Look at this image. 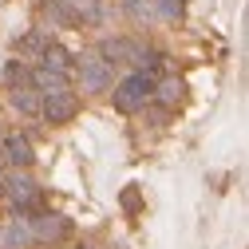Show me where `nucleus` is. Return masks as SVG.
<instances>
[{"label": "nucleus", "mask_w": 249, "mask_h": 249, "mask_svg": "<svg viewBox=\"0 0 249 249\" xmlns=\"http://www.w3.org/2000/svg\"><path fill=\"white\" fill-rule=\"evenodd\" d=\"M111 103H115V111H123V115L142 111L146 103H154V75H146V71L123 75V79L111 87Z\"/></svg>", "instance_id": "1"}, {"label": "nucleus", "mask_w": 249, "mask_h": 249, "mask_svg": "<svg viewBox=\"0 0 249 249\" xmlns=\"http://www.w3.org/2000/svg\"><path fill=\"white\" fill-rule=\"evenodd\" d=\"M4 198L12 202L16 213H40V182L28 178V170H12L4 174Z\"/></svg>", "instance_id": "2"}, {"label": "nucleus", "mask_w": 249, "mask_h": 249, "mask_svg": "<svg viewBox=\"0 0 249 249\" xmlns=\"http://www.w3.org/2000/svg\"><path fill=\"white\" fill-rule=\"evenodd\" d=\"M71 75H79V87L83 91H111V79H115V68L107 64V59H99L95 52H83V55H75V68H71Z\"/></svg>", "instance_id": "3"}, {"label": "nucleus", "mask_w": 249, "mask_h": 249, "mask_svg": "<svg viewBox=\"0 0 249 249\" xmlns=\"http://www.w3.org/2000/svg\"><path fill=\"white\" fill-rule=\"evenodd\" d=\"M32 222V241H48V245H59L71 237V222L64 213H52V210H40L36 217H28Z\"/></svg>", "instance_id": "4"}, {"label": "nucleus", "mask_w": 249, "mask_h": 249, "mask_svg": "<svg viewBox=\"0 0 249 249\" xmlns=\"http://www.w3.org/2000/svg\"><path fill=\"white\" fill-rule=\"evenodd\" d=\"M79 111V99L75 91H55V95H40V115L44 123H52V127H64V123H71Z\"/></svg>", "instance_id": "5"}, {"label": "nucleus", "mask_w": 249, "mask_h": 249, "mask_svg": "<svg viewBox=\"0 0 249 249\" xmlns=\"http://www.w3.org/2000/svg\"><path fill=\"white\" fill-rule=\"evenodd\" d=\"M99 59H107V64H139V55H142V44L139 40H127V36H115V40H103L95 48Z\"/></svg>", "instance_id": "6"}, {"label": "nucleus", "mask_w": 249, "mask_h": 249, "mask_svg": "<svg viewBox=\"0 0 249 249\" xmlns=\"http://www.w3.org/2000/svg\"><path fill=\"white\" fill-rule=\"evenodd\" d=\"M28 83L40 95H55V91H71V71H55V68H28Z\"/></svg>", "instance_id": "7"}, {"label": "nucleus", "mask_w": 249, "mask_h": 249, "mask_svg": "<svg viewBox=\"0 0 249 249\" xmlns=\"http://www.w3.org/2000/svg\"><path fill=\"white\" fill-rule=\"evenodd\" d=\"M0 150H4V162H8L12 170H28V166L36 162V154H32V142H28V135H4Z\"/></svg>", "instance_id": "8"}, {"label": "nucleus", "mask_w": 249, "mask_h": 249, "mask_svg": "<svg viewBox=\"0 0 249 249\" xmlns=\"http://www.w3.org/2000/svg\"><path fill=\"white\" fill-rule=\"evenodd\" d=\"M32 245V222L24 213H12L8 226H0V249H28Z\"/></svg>", "instance_id": "9"}, {"label": "nucleus", "mask_w": 249, "mask_h": 249, "mask_svg": "<svg viewBox=\"0 0 249 249\" xmlns=\"http://www.w3.org/2000/svg\"><path fill=\"white\" fill-rule=\"evenodd\" d=\"M182 95H186V83H182L178 75H166V79H154V99L162 103V111L178 107V103H182Z\"/></svg>", "instance_id": "10"}, {"label": "nucleus", "mask_w": 249, "mask_h": 249, "mask_svg": "<svg viewBox=\"0 0 249 249\" xmlns=\"http://www.w3.org/2000/svg\"><path fill=\"white\" fill-rule=\"evenodd\" d=\"M52 44V36H48V28H36V32H28V36H20L16 40V52L24 55V59H36L40 64V55H44V48Z\"/></svg>", "instance_id": "11"}, {"label": "nucleus", "mask_w": 249, "mask_h": 249, "mask_svg": "<svg viewBox=\"0 0 249 249\" xmlns=\"http://www.w3.org/2000/svg\"><path fill=\"white\" fill-rule=\"evenodd\" d=\"M12 107L20 115H40V91L32 83H12Z\"/></svg>", "instance_id": "12"}, {"label": "nucleus", "mask_w": 249, "mask_h": 249, "mask_svg": "<svg viewBox=\"0 0 249 249\" xmlns=\"http://www.w3.org/2000/svg\"><path fill=\"white\" fill-rule=\"evenodd\" d=\"M40 68H55V71H71V68H75V55H71V52H68L64 44H55V40H52V44L44 48V55H40Z\"/></svg>", "instance_id": "13"}, {"label": "nucleus", "mask_w": 249, "mask_h": 249, "mask_svg": "<svg viewBox=\"0 0 249 249\" xmlns=\"http://www.w3.org/2000/svg\"><path fill=\"white\" fill-rule=\"evenodd\" d=\"M154 12H159L162 20H182L186 0H154Z\"/></svg>", "instance_id": "14"}, {"label": "nucleus", "mask_w": 249, "mask_h": 249, "mask_svg": "<svg viewBox=\"0 0 249 249\" xmlns=\"http://www.w3.org/2000/svg\"><path fill=\"white\" fill-rule=\"evenodd\" d=\"M127 12H131L135 20H142V16L154 12V4H150V0H127Z\"/></svg>", "instance_id": "15"}, {"label": "nucleus", "mask_w": 249, "mask_h": 249, "mask_svg": "<svg viewBox=\"0 0 249 249\" xmlns=\"http://www.w3.org/2000/svg\"><path fill=\"white\" fill-rule=\"evenodd\" d=\"M0 142H4V139H0Z\"/></svg>", "instance_id": "16"}]
</instances>
